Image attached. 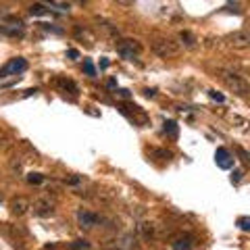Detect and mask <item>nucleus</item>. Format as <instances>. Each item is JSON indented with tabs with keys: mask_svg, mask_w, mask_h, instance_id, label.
I'll return each mask as SVG.
<instances>
[{
	"mask_svg": "<svg viewBox=\"0 0 250 250\" xmlns=\"http://www.w3.org/2000/svg\"><path fill=\"white\" fill-rule=\"evenodd\" d=\"M179 38H182L184 44H186V46H190V48H192L194 44H196V38H194L190 31H182V34H179Z\"/></svg>",
	"mask_w": 250,
	"mask_h": 250,
	"instance_id": "13",
	"label": "nucleus"
},
{
	"mask_svg": "<svg viewBox=\"0 0 250 250\" xmlns=\"http://www.w3.org/2000/svg\"><path fill=\"white\" fill-rule=\"evenodd\" d=\"M29 205L31 202L27 200V198H23V196H19V198H15L13 202H11V213L13 215H17V217H23L29 210Z\"/></svg>",
	"mask_w": 250,
	"mask_h": 250,
	"instance_id": "8",
	"label": "nucleus"
},
{
	"mask_svg": "<svg viewBox=\"0 0 250 250\" xmlns=\"http://www.w3.org/2000/svg\"><path fill=\"white\" fill-rule=\"evenodd\" d=\"M29 13H31V15H38V17H40V15H46L48 11H46V6H44V4H31V6H29Z\"/></svg>",
	"mask_w": 250,
	"mask_h": 250,
	"instance_id": "15",
	"label": "nucleus"
},
{
	"mask_svg": "<svg viewBox=\"0 0 250 250\" xmlns=\"http://www.w3.org/2000/svg\"><path fill=\"white\" fill-rule=\"evenodd\" d=\"M134 246H136V238L131 236V233H123V236L117 240L115 250H131Z\"/></svg>",
	"mask_w": 250,
	"mask_h": 250,
	"instance_id": "9",
	"label": "nucleus"
},
{
	"mask_svg": "<svg viewBox=\"0 0 250 250\" xmlns=\"http://www.w3.org/2000/svg\"><path fill=\"white\" fill-rule=\"evenodd\" d=\"M29 182H31V184H40V182H42V175H40V173H31V175H29Z\"/></svg>",
	"mask_w": 250,
	"mask_h": 250,
	"instance_id": "21",
	"label": "nucleus"
},
{
	"mask_svg": "<svg viewBox=\"0 0 250 250\" xmlns=\"http://www.w3.org/2000/svg\"><path fill=\"white\" fill-rule=\"evenodd\" d=\"M173 250H192V238H179L177 242H173Z\"/></svg>",
	"mask_w": 250,
	"mask_h": 250,
	"instance_id": "10",
	"label": "nucleus"
},
{
	"mask_svg": "<svg viewBox=\"0 0 250 250\" xmlns=\"http://www.w3.org/2000/svg\"><path fill=\"white\" fill-rule=\"evenodd\" d=\"M100 27L104 29V34H108L111 38H117L119 36V29H117L115 25H111V23H100Z\"/></svg>",
	"mask_w": 250,
	"mask_h": 250,
	"instance_id": "14",
	"label": "nucleus"
},
{
	"mask_svg": "<svg viewBox=\"0 0 250 250\" xmlns=\"http://www.w3.org/2000/svg\"><path fill=\"white\" fill-rule=\"evenodd\" d=\"M11 171L13 173H21V159H13L11 161Z\"/></svg>",
	"mask_w": 250,
	"mask_h": 250,
	"instance_id": "17",
	"label": "nucleus"
},
{
	"mask_svg": "<svg viewBox=\"0 0 250 250\" xmlns=\"http://www.w3.org/2000/svg\"><path fill=\"white\" fill-rule=\"evenodd\" d=\"M150 48L156 57H161V59H175V57H179V52H182V44L173 40V38H154Z\"/></svg>",
	"mask_w": 250,
	"mask_h": 250,
	"instance_id": "2",
	"label": "nucleus"
},
{
	"mask_svg": "<svg viewBox=\"0 0 250 250\" xmlns=\"http://www.w3.org/2000/svg\"><path fill=\"white\" fill-rule=\"evenodd\" d=\"M165 131H169L171 136H175V134H177V129H175V123H173V121H167V123H165Z\"/></svg>",
	"mask_w": 250,
	"mask_h": 250,
	"instance_id": "19",
	"label": "nucleus"
},
{
	"mask_svg": "<svg viewBox=\"0 0 250 250\" xmlns=\"http://www.w3.org/2000/svg\"><path fill=\"white\" fill-rule=\"evenodd\" d=\"M217 75H219V80H221L231 92H236L240 94V96H244V94L250 92V83L246 82V77H242L240 73L236 71H231V69H223V67H219L217 69Z\"/></svg>",
	"mask_w": 250,
	"mask_h": 250,
	"instance_id": "1",
	"label": "nucleus"
},
{
	"mask_svg": "<svg viewBox=\"0 0 250 250\" xmlns=\"http://www.w3.org/2000/svg\"><path fill=\"white\" fill-rule=\"evenodd\" d=\"M117 52H119L123 59L131 61L142 52V44H140L138 40H134V38H123V40L117 42Z\"/></svg>",
	"mask_w": 250,
	"mask_h": 250,
	"instance_id": "3",
	"label": "nucleus"
},
{
	"mask_svg": "<svg viewBox=\"0 0 250 250\" xmlns=\"http://www.w3.org/2000/svg\"><path fill=\"white\" fill-rule=\"evenodd\" d=\"M229 46H231V48H236V50H246L248 46H250L248 31H244V29L233 31V34L229 36Z\"/></svg>",
	"mask_w": 250,
	"mask_h": 250,
	"instance_id": "6",
	"label": "nucleus"
},
{
	"mask_svg": "<svg viewBox=\"0 0 250 250\" xmlns=\"http://www.w3.org/2000/svg\"><path fill=\"white\" fill-rule=\"evenodd\" d=\"M29 208L34 210V215H38V217H50L54 213V202L48 196H40L34 200V205H29Z\"/></svg>",
	"mask_w": 250,
	"mask_h": 250,
	"instance_id": "4",
	"label": "nucleus"
},
{
	"mask_svg": "<svg viewBox=\"0 0 250 250\" xmlns=\"http://www.w3.org/2000/svg\"><path fill=\"white\" fill-rule=\"evenodd\" d=\"M229 154H228V150H225V148H219V150H217V163H219V165H221L223 169H228L229 167Z\"/></svg>",
	"mask_w": 250,
	"mask_h": 250,
	"instance_id": "11",
	"label": "nucleus"
},
{
	"mask_svg": "<svg viewBox=\"0 0 250 250\" xmlns=\"http://www.w3.org/2000/svg\"><path fill=\"white\" fill-rule=\"evenodd\" d=\"M115 4H119V6H134L136 0H113Z\"/></svg>",
	"mask_w": 250,
	"mask_h": 250,
	"instance_id": "20",
	"label": "nucleus"
},
{
	"mask_svg": "<svg viewBox=\"0 0 250 250\" xmlns=\"http://www.w3.org/2000/svg\"><path fill=\"white\" fill-rule=\"evenodd\" d=\"M85 71H88L90 75H94V67L90 65V62H85Z\"/></svg>",
	"mask_w": 250,
	"mask_h": 250,
	"instance_id": "22",
	"label": "nucleus"
},
{
	"mask_svg": "<svg viewBox=\"0 0 250 250\" xmlns=\"http://www.w3.org/2000/svg\"><path fill=\"white\" fill-rule=\"evenodd\" d=\"M154 228L156 225H152V223H140V231H142V236L144 238H154L156 236V231H154Z\"/></svg>",
	"mask_w": 250,
	"mask_h": 250,
	"instance_id": "12",
	"label": "nucleus"
},
{
	"mask_svg": "<svg viewBox=\"0 0 250 250\" xmlns=\"http://www.w3.org/2000/svg\"><path fill=\"white\" fill-rule=\"evenodd\" d=\"M57 83H59V85H62V88H71L73 92L77 90V88H75V83H73V82H69V80H62V77H59V80H57Z\"/></svg>",
	"mask_w": 250,
	"mask_h": 250,
	"instance_id": "16",
	"label": "nucleus"
},
{
	"mask_svg": "<svg viewBox=\"0 0 250 250\" xmlns=\"http://www.w3.org/2000/svg\"><path fill=\"white\" fill-rule=\"evenodd\" d=\"M238 223H240V228L244 229V231L250 229V225H248V223H250V219H248V217H240V219H238Z\"/></svg>",
	"mask_w": 250,
	"mask_h": 250,
	"instance_id": "18",
	"label": "nucleus"
},
{
	"mask_svg": "<svg viewBox=\"0 0 250 250\" xmlns=\"http://www.w3.org/2000/svg\"><path fill=\"white\" fill-rule=\"evenodd\" d=\"M77 221H80L82 228L90 229V228H94V225H98L100 217L96 213H90V210H80V213H77Z\"/></svg>",
	"mask_w": 250,
	"mask_h": 250,
	"instance_id": "7",
	"label": "nucleus"
},
{
	"mask_svg": "<svg viewBox=\"0 0 250 250\" xmlns=\"http://www.w3.org/2000/svg\"><path fill=\"white\" fill-rule=\"evenodd\" d=\"M25 67H27V62H25V59H11L6 65L0 69V77H6V75H17V73H21V71H25Z\"/></svg>",
	"mask_w": 250,
	"mask_h": 250,
	"instance_id": "5",
	"label": "nucleus"
},
{
	"mask_svg": "<svg viewBox=\"0 0 250 250\" xmlns=\"http://www.w3.org/2000/svg\"><path fill=\"white\" fill-rule=\"evenodd\" d=\"M210 96L217 98V100H223V96H221V94H217V92H210Z\"/></svg>",
	"mask_w": 250,
	"mask_h": 250,
	"instance_id": "23",
	"label": "nucleus"
}]
</instances>
